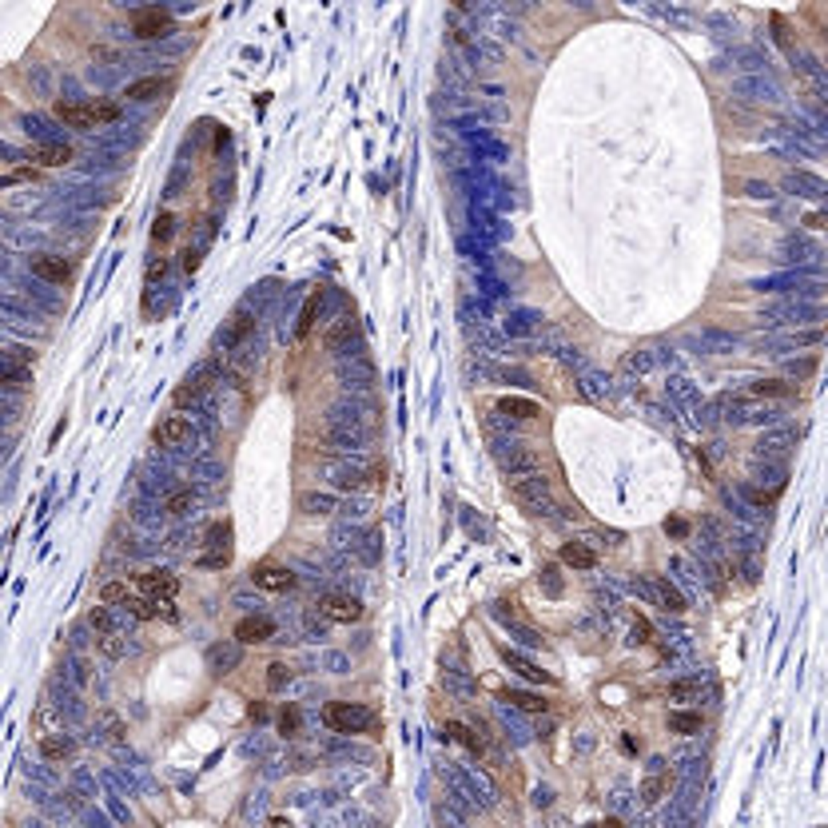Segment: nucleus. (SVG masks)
I'll return each mask as SVG.
<instances>
[{
	"label": "nucleus",
	"mask_w": 828,
	"mask_h": 828,
	"mask_svg": "<svg viewBox=\"0 0 828 828\" xmlns=\"http://www.w3.org/2000/svg\"><path fill=\"white\" fill-rule=\"evenodd\" d=\"M56 120L64 128H76V131L104 128V124L120 120V104H111V100H60L56 104Z\"/></svg>",
	"instance_id": "obj_1"
},
{
	"label": "nucleus",
	"mask_w": 828,
	"mask_h": 828,
	"mask_svg": "<svg viewBox=\"0 0 828 828\" xmlns=\"http://www.w3.org/2000/svg\"><path fill=\"white\" fill-rule=\"evenodd\" d=\"M120 601H128V586L124 582H108L100 589V606H120Z\"/></svg>",
	"instance_id": "obj_41"
},
{
	"label": "nucleus",
	"mask_w": 828,
	"mask_h": 828,
	"mask_svg": "<svg viewBox=\"0 0 828 828\" xmlns=\"http://www.w3.org/2000/svg\"><path fill=\"white\" fill-rule=\"evenodd\" d=\"M183 267H187V271H195V267H200V251H192V247H187V251H183Z\"/></svg>",
	"instance_id": "obj_55"
},
{
	"label": "nucleus",
	"mask_w": 828,
	"mask_h": 828,
	"mask_svg": "<svg viewBox=\"0 0 828 828\" xmlns=\"http://www.w3.org/2000/svg\"><path fill=\"white\" fill-rule=\"evenodd\" d=\"M168 88H172V76H143V80H131L128 88H124V96L136 100V104H148V100H156V96H163Z\"/></svg>",
	"instance_id": "obj_14"
},
{
	"label": "nucleus",
	"mask_w": 828,
	"mask_h": 828,
	"mask_svg": "<svg viewBox=\"0 0 828 828\" xmlns=\"http://www.w3.org/2000/svg\"><path fill=\"white\" fill-rule=\"evenodd\" d=\"M542 586H545V594H550V597L562 594V577H557V570H554V566H545V570H542Z\"/></svg>",
	"instance_id": "obj_45"
},
{
	"label": "nucleus",
	"mask_w": 828,
	"mask_h": 828,
	"mask_svg": "<svg viewBox=\"0 0 828 828\" xmlns=\"http://www.w3.org/2000/svg\"><path fill=\"white\" fill-rule=\"evenodd\" d=\"M701 681H673L669 685V701H701Z\"/></svg>",
	"instance_id": "obj_37"
},
{
	"label": "nucleus",
	"mask_w": 828,
	"mask_h": 828,
	"mask_svg": "<svg viewBox=\"0 0 828 828\" xmlns=\"http://www.w3.org/2000/svg\"><path fill=\"white\" fill-rule=\"evenodd\" d=\"M24 131H28L36 143H60V136H56V128H52V120L48 116H24Z\"/></svg>",
	"instance_id": "obj_26"
},
{
	"label": "nucleus",
	"mask_w": 828,
	"mask_h": 828,
	"mask_svg": "<svg viewBox=\"0 0 828 828\" xmlns=\"http://www.w3.org/2000/svg\"><path fill=\"white\" fill-rule=\"evenodd\" d=\"M669 729H673V733H697L701 713H673V717H669Z\"/></svg>",
	"instance_id": "obj_39"
},
{
	"label": "nucleus",
	"mask_w": 828,
	"mask_h": 828,
	"mask_svg": "<svg viewBox=\"0 0 828 828\" xmlns=\"http://www.w3.org/2000/svg\"><path fill=\"white\" fill-rule=\"evenodd\" d=\"M633 641H637V645L649 641V621H645V617H637V621H633Z\"/></svg>",
	"instance_id": "obj_53"
},
{
	"label": "nucleus",
	"mask_w": 828,
	"mask_h": 828,
	"mask_svg": "<svg viewBox=\"0 0 828 828\" xmlns=\"http://www.w3.org/2000/svg\"><path fill=\"white\" fill-rule=\"evenodd\" d=\"M32 160L44 163V168H64L72 160V148L68 143H36L32 148Z\"/></svg>",
	"instance_id": "obj_20"
},
{
	"label": "nucleus",
	"mask_w": 828,
	"mask_h": 828,
	"mask_svg": "<svg viewBox=\"0 0 828 828\" xmlns=\"http://www.w3.org/2000/svg\"><path fill=\"white\" fill-rule=\"evenodd\" d=\"M207 386H212V366H203V371L187 374V378H183V386H175V406L200 403V398H203V391H207Z\"/></svg>",
	"instance_id": "obj_16"
},
{
	"label": "nucleus",
	"mask_w": 828,
	"mask_h": 828,
	"mask_svg": "<svg viewBox=\"0 0 828 828\" xmlns=\"http://www.w3.org/2000/svg\"><path fill=\"white\" fill-rule=\"evenodd\" d=\"M446 737L458 741V745L470 748V753H482V737H474V729L462 725V721H446Z\"/></svg>",
	"instance_id": "obj_31"
},
{
	"label": "nucleus",
	"mask_w": 828,
	"mask_h": 828,
	"mask_svg": "<svg viewBox=\"0 0 828 828\" xmlns=\"http://www.w3.org/2000/svg\"><path fill=\"white\" fill-rule=\"evenodd\" d=\"M701 343L709 347V351H733V334H725V331H701Z\"/></svg>",
	"instance_id": "obj_40"
},
{
	"label": "nucleus",
	"mask_w": 828,
	"mask_h": 828,
	"mask_svg": "<svg viewBox=\"0 0 828 828\" xmlns=\"http://www.w3.org/2000/svg\"><path fill=\"white\" fill-rule=\"evenodd\" d=\"M653 594H657V597H661V606H665V609H669V614H681V609H685V597H681V594H677V589H673V586H669V582H665V577H657V582H653Z\"/></svg>",
	"instance_id": "obj_34"
},
{
	"label": "nucleus",
	"mask_w": 828,
	"mask_h": 828,
	"mask_svg": "<svg viewBox=\"0 0 828 828\" xmlns=\"http://www.w3.org/2000/svg\"><path fill=\"white\" fill-rule=\"evenodd\" d=\"M805 223H808V227H812V231H820V227H824V215H820V212H812Z\"/></svg>",
	"instance_id": "obj_57"
},
{
	"label": "nucleus",
	"mask_w": 828,
	"mask_h": 828,
	"mask_svg": "<svg viewBox=\"0 0 828 828\" xmlns=\"http://www.w3.org/2000/svg\"><path fill=\"white\" fill-rule=\"evenodd\" d=\"M175 235V215L172 212H160L156 215V223H152V239L156 243H168Z\"/></svg>",
	"instance_id": "obj_38"
},
{
	"label": "nucleus",
	"mask_w": 828,
	"mask_h": 828,
	"mask_svg": "<svg viewBox=\"0 0 828 828\" xmlns=\"http://www.w3.org/2000/svg\"><path fill=\"white\" fill-rule=\"evenodd\" d=\"M299 721H303V717H299V709L287 705L283 713H279V733H287V737H299Z\"/></svg>",
	"instance_id": "obj_43"
},
{
	"label": "nucleus",
	"mask_w": 828,
	"mask_h": 828,
	"mask_svg": "<svg viewBox=\"0 0 828 828\" xmlns=\"http://www.w3.org/2000/svg\"><path fill=\"white\" fill-rule=\"evenodd\" d=\"M227 538H231V525L223 522V525H212L207 530V545H212V554H203L200 557V566H207V570H223L227 562H231V545H227Z\"/></svg>",
	"instance_id": "obj_7"
},
{
	"label": "nucleus",
	"mask_w": 828,
	"mask_h": 828,
	"mask_svg": "<svg viewBox=\"0 0 828 828\" xmlns=\"http://www.w3.org/2000/svg\"><path fill=\"white\" fill-rule=\"evenodd\" d=\"M506 331H510V334H530V331H534V323H530V315H514V319L506 323Z\"/></svg>",
	"instance_id": "obj_47"
},
{
	"label": "nucleus",
	"mask_w": 828,
	"mask_h": 828,
	"mask_svg": "<svg viewBox=\"0 0 828 828\" xmlns=\"http://www.w3.org/2000/svg\"><path fill=\"white\" fill-rule=\"evenodd\" d=\"M334 486L339 490H363L366 470H359V466H334Z\"/></svg>",
	"instance_id": "obj_33"
},
{
	"label": "nucleus",
	"mask_w": 828,
	"mask_h": 828,
	"mask_svg": "<svg viewBox=\"0 0 828 828\" xmlns=\"http://www.w3.org/2000/svg\"><path fill=\"white\" fill-rule=\"evenodd\" d=\"M817 371V359H800V363H788V374L792 378H808V374Z\"/></svg>",
	"instance_id": "obj_48"
},
{
	"label": "nucleus",
	"mask_w": 828,
	"mask_h": 828,
	"mask_svg": "<svg viewBox=\"0 0 828 828\" xmlns=\"http://www.w3.org/2000/svg\"><path fill=\"white\" fill-rule=\"evenodd\" d=\"M251 582L259 589H271V594H287V589H295V574L287 566H259L251 574Z\"/></svg>",
	"instance_id": "obj_13"
},
{
	"label": "nucleus",
	"mask_w": 828,
	"mask_h": 828,
	"mask_svg": "<svg viewBox=\"0 0 828 828\" xmlns=\"http://www.w3.org/2000/svg\"><path fill=\"white\" fill-rule=\"evenodd\" d=\"M9 414H12V403L9 398H0V418H9Z\"/></svg>",
	"instance_id": "obj_59"
},
{
	"label": "nucleus",
	"mask_w": 828,
	"mask_h": 828,
	"mask_svg": "<svg viewBox=\"0 0 828 828\" xmlns=\"http://www.w3.org/2000/svg\"><path fill=\"white\" fill-rule=\"evenodd\" d=\"M319 617L323 621H339V626H351V621L363 617V606L351 594H323L319 597Z\"/></svg>",
	"instance_id": "obj_5"
},
{
	"label": "nucleus",
	"mask_w": 828,
	"mask_h": 828,
	"mask_svg": "<svg viewBox=\"0 0 828 828\" xmlns=\"http://www.w3.org/2000/svg\"><path fill=\"white\" fill-rule=\"evenodd\" d=\"M745 195H753V200H768V195H773V187H768V183H761V180H748V183H745Z\"/></svg>",
	"instance_id": "obj_49"
},
{
	"label": "nucleus",
	"mask_w": 828,
	"mask_h": 828,
	"mask_svg": "<svg viewBox=\"0 0 828 828\" xmlns=\"http://www.w3.org/2000/svg\"><path fill=\"white\" fill-rule=\"evenodd\" d=\"M820 315V307H812V303H785V307H773L768 315H761V319H785V323H800V319H817Z\"/></svg>",
	"instance_id": "obj_22"
},
{
	"label": "nucleus",
	"mask_w": 828,
	"mask_h": 828,
	"mask_svg": "<svg viewBox=\"0 0 828 828\" xmlns=\"http://www.w3.org/2000/svg\"><path fill=\"white\" fill-rule=\"evenodd\" d=\"M247 713H251V721H267V705H259V701H251Z\"/></svg>",
	"instance_id": "obj_56"
},
{
	"label": "nucleus",
	"mask_w": 828,
	"mask_h": 828,
	"mask_svg": "<svg viewBox=\"0 0 828 828\" xmlns=\"http://www.w3.org/2000/svg\"><path fill=\"white\" fill-rule=\"evenodd\" d=\"M669 785H673V777H669L665 761H653L649 773H645V780H641V800H645V805H657V800L669 792Z\"/></svg>",
	"instance_id": "obj_12"
},
{
	"label": "nucleus",
	"mask_w": 828,
	"mask_h": 828,
	"mask_svg": "<svg viewBox=\"0 0 828 828\" xmlns=\"http://www.w3.org/2000/svg\"><path fill=\"white\" fill-rule=\"evenodd\" d=\"M168 275V259H152L148 263V283H156V279H163Z\"/></svg>",
	"instance_id": "obj_51"
},
{
	"label": "nucleus",
	"mask_w": 828,
	"mask_h": 828,
	"mask_svg": "<svg viewBox=\"0 0 828 828\" xmlns=\"http://www.w3.org/2000/svg\"><path fill=\"white\" fill-rule=\"evenodd\" d=\"M131 32L140 40H156V36H168L172 32V12L160 9V4H148V9L131 12Z\"/></svg>",
	"instance_id": "obj_4"
},
{
	"label": "nucleus",
	"mask_w": 828,
	"mask_h": 828,
	"mask_svg": "<svg viewBox=\"0 0 828 828\" xmlns=\"http://www.w3.org/2000/svg\"><path fill=\"white\" fill-rule=\"evenodd\" d=\"M251 323H255L251 315H235V327H231V334H227V343H239L243 334L251 331Z\"/></svg>",
	"instance_id": "obj_46"
},
{
	"label": "nucleus",
	"mask_w": 828,
	"mask_h": 828,
	"mask_svg": "<svg viewBox=\"0 0 828 828\" xmlns=\"http://www.w3.org/2000/svg\"><path fill=\"white\" fill-rule=\"evenodd\" d=\"M299 510H303V514H311V518H319V514H334V510H339V502H334V494H319V490H311V494L299 498Z\"/></svg>",
	"instance_id": "obj_27"
},
{
	"label": "nucleus",
	"mask_w": 828,
	"mask_h": 828,
	"mask_svg": "<svg viewBox=\"0 0 828 828\" xmlns=\"http://www.w3.org/2000/svg\"><path fill=\"white\" fill-rule=\"evenodd\" d=\"M785 187L792 195H805V200H824V180L820 175H808V172H792L785 180Z\"/></svg>",
	"instance_id": "obj_18"
},
{
	"label": "nucleus",
	"mask_w": 828,
	"mask_h": 828,
	"mask_svg": "<svg viewBox=\"0 0 828 828\" xmlns=\"http://www.w3.org/2000/svg\"><path fill=\"white\" fill-rule=\"evenodd\" d=\"M498 466H502L506 474H530V470L542 466V458H538V450H530L525 442H502L498 446Z\"/></svg>",
	"instance_id": "obj_6"
},
{
	"label": "nucleus",
	"mask_w": 828,
	"mask_h": 828,
	"mask_svg": "<svg viewBox=\"0 0 828 828\" xmlns=\"http://www.w3.org/2000/svg\"><path fill=\"white\" fill-rule=\"evenodd\" d=\"M319 311H323V291L307 295L303 311H299V323H295V334H299V339H307V334H311V327H315V319H319Z\"/></svg>",
	"instance_id": "obj_24"
},
{
	"label": "nucleus",
	"mask_w": 828,
	"mask_h": 828,
	"mask_svg": "<svg viewBox=\"0 0 828 828\" xmlns=\"http://www.w3.org/2000/svg\"><path fill=\"white\" fill-rule=\"evenodd\" d=\"M780 251H785V259L808 263V259H817V255H820V247H812V243H808V239H800V235H788Z\"/></svg>",
	"instance_id": "obj_32"
},
{
	"label": "nucleus",
	"mask_w": 828,
	"mask_h": 828,
	"mask_svg": "<svg viewBox=\"0 0 828 828\" xmlns=\"http://www.w3.org/2000/svg\"><path fill=\"white\" fill-rule=\"evenodd\" d=\"M271 637H275V626H271V617H263V614L243 617L239 626H235V641H239V645H263V641H271Z\"/></svg>",
	"instance_id": "obj_9"
},
{
	"label": "nucleus",
	"mask_w": 828,
	"mask_h": 828,
	"mask_svg": "<svg viewBox=\"0 0 828 828\" xmlns=\"http://www.w3.org/2000/svg\"><path fill=\"white\" fill-rule=\"evenodd\" d=\"M192 506H195V490L192 486H183V490H175V494L163 502V510H168V514H187Z\"/></svg>",
	"instance_id": "obj_36"
},
{
	"label": "nucleus",
	"mask_w": 828,
	"mask_h": 828,
	"mask_svg": "<svg viewBox=\"0 0 828 828\" xmlns=\"http://www.w3.org/2000/svg\"><path fill=\"white\" fill-rule=\"evenodd\" d=\"M72 737H64V733H48V737H40V757L44 761H64V757H72Z\"/></svg>",
	"instance_id": "obj_25"
},
{
	"label": "nucleus",
	"mask_w": 828,
	"mask_h": 828,
	"mask_svg": "<svg viewBox=\"0 0 828 828\" xmlns=\"http://www.w3.org/2000/svg\"><path fill=\"white\" fill-rule=\"evenodd\" d=\"M562 562L574 566V570H594L597 566V554L589 550L586 542H566V545H562Z\"/></svg>",
	"instance_id": "obj_21"
},
{
	"label": "nucleus",
	"mask_w": 828,
	"mask_h": 828,
	"mask_svg": "<svg viewBox=\"0 0 828 828\" xmlns=\"http://www.w3.org/2000/svg\"><path fill=\"white\" fill-rule=\"evenodd\" d=\"M589 828H621V824H617V820H594Z\"/></svg>",
	"instance_id": "obj_58"
},
{
	"label": "nucleus",
	"mask_w": 828,
	"mask_h": 828,
	"mask_svg": "<svg viewBox=\"0 0 828 828\" xmlns=\"http://www.w3.org/2000/svg\"><path fill=\"white\" fill-rule=\"evenodd\" d=\"M788 446H797V430H773V435L761 438V454H777L785 458Z\"/></svg>",
	"instance_id": "obj_28"
},
{
	"label": "nucleus",
	"mask_w": 828,
	"mask_h": 828,
	"mask_svg": "<svg viewBox=\"0 0 828 828\" xmlns=\"http://www.w3.org/2000/svg\"><path fill=\"white\" fill-rule=\"evenodd\" d=\"M156 446H183L187 438H192V423L187 418H180V414H172V418H163L160 426H156Z\"/></svg>",
	"instance_id": "obj_15"
},
{
	"label": "nucleus",
	"mask_w": 828,
	"mask_h": 828,
	"mask_svg": "<svg viewBox=\"0 0 828 828\" xmlns=\"http://www.w3.org/2000/svg\"><path fill=\"white\" fill-rule=\"evenodd\" d=\"M128 614L140 617V621H156V617H175V609L168 601H156V597H128Z\"/></svg>",
	"instance_id": "obj_17"
},
{
	"label": "nucleus",
	"mask_w": 828,
	"mask_h": 828,
	"mask_svg": "<svg viewBox=\"0 0 828 828\" xmlns=\"http://www.w3.org/2000/svg\"><path fill=\"white\" fill-rule=\"evenodd\" d=\"M96 645H100V653H104V657H111V661L128 653V641H124V637L116 633V629H111V633H100V637H96Z\"/></svg>",
	"instance_id": "obj_35"
},
{
	"label": "nucleus",
	"mask_w": 828,
	"mask_h": 828,
	"mask_svg": "<svg viewBox=\"0 0 828 828\" xmlns=\"http://www.w3.org/2000/svg\"><path fill=\"white\" fill-rule=\"evenodd\" d=\"M32 275L44 283H68L72 279V263L64 255H36L32 259Z\"/></svg>",
	"instance_id": "obj_10"
},
{
	"label": "nucleus",
	"mask_w": 828,
	"mask_h": 828,
	"mask_svg": "<svg viewBox=\"0 0 828 828\" xmlns=\"http://www.w3.org/2000/svg\"><path fill=\"white\" fill-rule=\"evenodd\" d=\"M287 681H291V669H287L283 661H275V665H267V689H283Z\"/></svg>",
	"instance_id": "obj_44"
},
{
	"label": "nucleus",
	"mask_w": 828,
	"mask_h": 828,
	"mask_svg": "<svg viewBox=\"0 0 828 828\" xmlns=\"http://www.w3.org/2000/svg\"><path fill=\"white\" fill-rule=\"evenodd\" d=\"M748 394H757V398H792L797 386L785 383V378H757V383L748 386Z\"/></svg>",
	"instance_id": "obj_23"
},
{
	"label": "nucleus",
	"mask_w": 828,
	"mask_h": 828,
	"mask_svg": "<svg viewBox=\"0 0 828 828\" xmlns=\"http://www.w3.org/2000/svg\"><path fill=\"white\" fill-rule=\"evenodd\" d=\"M323 725L331 733H366L374 725V713L366 705H354V701H327L323 705Z\"/></svg>",
	"instance_id": "obj_2"
},
{
	"label": "nucleus",
	"mask_w": 828,
	"mask_h": 828,
	"mask_svg": "<svg viewBox=\"0 0 828 828\" xmlns=\"http://www.w3.org/2000/svg\"><path fill=\"white\" fill-rule=\"evenodd\" d=\"M498 414H506V418H538L542 406L530 403V398H502V403H498Z\"/></svg>",
	"instance_id": "obj_30"
},
{
	"label": "nucleus",
	"mask_w": 828,
	"mask_h": 828,
	"mask_svg": "<svg viewBox=\"0 0 828 828\" xmlns=\"http://www.w3.org/2000/svg\"><path fill=\"white\" fill-rule=\"evenodd\" d=\"M510 490H514L518 502H525L530 510H538V514L554 506V498H550V478H542L538 470H530V474H510Z\"/></svg>",
	"instance_id": "obj_3"
},
{
	"label": "nucleus",
	"mask_w": 828,
	"mask_h": 828,
	"mask_svg": "<svg viewBox=\"0 0 828 828\" xmlns=\"http://www.w3.org/2000/svg\"><path fill=\"white\" fill-rule=\"evenodd\" d=\"M104 725H108V737H111V741H120V737H124V725H120L116 717H111V713H104Z\"/></svg>",
	"instance_id": "obj_54"
},
{
	"label": "nucleus",
	"mask_w": 828,
	"mask_h": 828,
	"mask_svg": "<svg viewBox=\"0 0 828 828\" xmlns=\"http://www.w3.org/2000/svg\"><path fill=\"white\" fill-rule=\"evenodd\" d=\"M136 582H140L143 597H156V601H168V597H175V589H180V577L168 574V570H148V574H140Z\"/></svg>",
	"instance_id": "obj_8"
},
{
	"label": "nucleus",
	"mask_w": 828,
	"mask_h": 828,
	"mask_svg": "<svg viewBox=\"0 0 828 828\" xmlns=\"http://www.w3.org/2000/svg\"><path fill=\"white\" fill-rule=\"evenodd\" d=\"M239 657H243L239 641H219V645L207 649V669L215 677H223V673H231V669H239Z\"/></svg>",
	"instance_id": "obj_11"
},
{
	"label": "nucleus",
	"mask_w": 828,
	"mask_h": 828,
	"mask_svg": "<svg viewBox=\"0 0 828 828\" xmlns=\"http://www.w3.org/2000/svg\"><path fill=\"white\" fill-rule=\"evenodd\" d=\"M502 701H510L522 713H545L550 709V701H542L538 693H525V689H510V693H502Z\"/></svg>",
	"instance_id": "obj_29"
},
{
	"label": "nucleus",
	"mask_w": 828,
	"mask_h": 828,
	"mask_svg": "<svg viewBox=\"0 0 828 828\" xmlns=\"http://www.w3.org/2000/svg\"><path fill=\"white\" fill-rule=\"evenodd\" d=\"M665 534L685 538V534H689V522H685V518H665Z\"/></svg>",
	"instance_id": "obj_50"
},
{
	"label": "nucleus",
	"mask_w": 828,
	"mask_h": 828,
	"mask_svg": "<svg viewBox=\"0 0 828 828\" xmlns=\"http://www.w3.org/2000/svg\"><path fill=\"white\" fill-rule=\"evenodd\" d=\"M649 363H653L649 354H629V359H626V371H649Z\"/></svg>",
	"instance_id": "obj_52"
},
{
	"label": "nucleus",
	"mask_w": 828,
	"mask_h": 828,
	"mask_svg": "<svg viewBox=\"0 0 828 828\" xmlns=\"http://www.w3.org/2000/svg\"><path fill=\"white\" fill-rule=\"evenodd\" d=\"M502 661H506V665H510V669H514V673H522L525 681H542V685H550V681H554V677L545 673V669H538L534 661H525V657H522V653H514V649H510V645L502 649Z\"/></svg>",
	"instance_id": "obj_19"
},
{
	"label": "nucleus",
	"mask_w": 828,
	"mask_h": 828,
	"mask_svg": "<svg viewBox=\"0 0 828 828\" xmlns=\"http://www.w3.org/2000/svg\"><path fill=\"white\" fill-rule=\"evenodd\" d=\"M88 626L96 629V633H111V614H108V606H92V609H88Z\"/></svg>",
	"instance_id": "obj_42"
}]
</instances>
